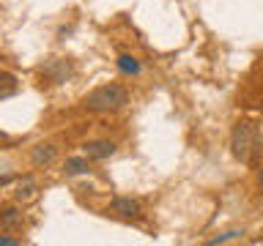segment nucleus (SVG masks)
<instances>
[{"label":"nucleus","instance_id":"3","mask_svg":"<svg viewBox=\"0 0 263 246\" xmlns=\"http://www.w3.org/2000/svg\"><path fill=\"white\" fill-rule=\"evenodd\" d=\"M107 213L132 221V219H140V216H143V205H140L137 200H132V197H115V200L110 202V208H107Z\"/></svg>","mask_w":263,"mask_h":246},{"label":"nucleus","instance_id":"14","mask_svg":"<svg viewBox=\"0 0 263 246\" xmlns=\"http://www.w3.org/2000/svg\"><path fill=\"white\" fill-rule=\"evenodd\" d=\"M258 186H260V192H263V164L258 167Z\"/></svg>","mask_w":263,"mask_h":246},{"label":"nucleus","instance_id":"10","mask_svg":"<svg viewBox=\"0 0 263 246\" xmlns=\"http://www.w3.org/2000/svg\"><path fill=\"white\" fill-rule=\"evenodd\" d=\"M115 66L126 74V77H137L140 74V60L135 55H118V60H115Z\"/></svg>","mask_w":263,"mask_h":246},{"label":"nucleus","instance_id":"11","mask_svg":"<svg viewBox=\"0 0 263 246\" xmlns=\"http://www.w3.org/2000/svg\"><path fill=\"white\" fill-rule=\"evenodd\" d=\"M16 88H20V82H16L14 74H8V71H0V98H6V96H14L16 93Z\"/></svg>","mask_w":263,"mask_h":246},{"label":"nucleus","instance_id":"5","mask_svg":"<svg viewBox=\"0 0 263 246\" xmlns=\"http://www.w3.org/2000/svg\"><path fill=\"white\" fill-rule=\"evenodd\" d=\"M82 148H85V156H88V159L104 161V159H110V156L115 153V148H118V145H115L112 139H88Z\"/></svg>","mask_w":263,"mask_h":246},{"label":"nucleus","instance_id":"2","mask_svg":"<svg viewBox=\"0 0 263 246\" xmlns=\"http://www.w3.org/2000/svg\"><path fill=\"white\" fill-rule=\"evenodd\" d=\"M230 151L238 161L250 164L260 151V131L255 123L250 120H238L233 126V134H230Z\"/></svg>","mask_w":263,"mask_h":246},{"label":"nucleus","instance_id":"4","mask_svg":"<svg viewBox=\"0 0 263 246\" xmlns=\"http://www.w3.org/2000/svg\"><path fill=\"white\" fill-rule=\"evenodd\" d=\"M69 74H71V63L69 60H47L44 66H41V77H44L47 82H55V85H61V82L69 79Z\"/></svg>","mask_w":263,"mask_h":246},{"label":"nucleus","instance_id":"6","mask_svg":"<svg viewBox=\"0 0 263 246\" xmlns=\"http://www.w3.org/2000/svg\"><path fill=\"white\" fill-rule=\"evenodd\" d=\"M58 156V148L52 142H39L30 148V164L33 167H49Z\"/></svg>","mask_w":263,"mask_h":246},{"label":"nucleus","instance_id":"12","mask_svg":"<svg viewBox=\"0 0 263 246\" xmlns=\"http://www.w3.org/2000/svg\"><path fill=\"white\" fill-rule=\"evenodd\" d=\"M22 243V238H14V235H0V246H20Z\"/></svg>","mask_w":263,"mask_h":246},{"label":"nucleus","instance_id":"7","mask_svg":"<svg viewBox=\"0 0 263 246\" xmlns=\"http://www.w3.org/2000/svg\"><path fill=\"white\" fill-rule=\"evenodd\" d=\"M36 194H39V183L30 175L28 178H20V183L14 186V200L22 202V205L30 202V200H36Z\"/></svg>","mask_w":263,"mask_h":246},{"label":"nucleus","instance_id":"9","mask_svg":"<svg viewBox=\"0 0 263 246\" xmlns=\"http://www.w3.org/2000/svg\"><path fill=\"white\" fill-rule=\"evenodd\" d=\"M88 161H90L88 156H69V159L63 161V172L66 175H82V172L90 170Z\"/></svg>","mask_w":263,"mask_h":246},{"label":"nucleus","instance_id":"1","mask_svg":"<svg viewBox=\"0 0 263 246\" xmlns=\"http://www.w3.org/2000/svg\"><path fill=\"white\" fill-rule=\"evenodd\" d=\"M129 104V90L118 85V82H107V85L93 88L90 93L82 98V110L88 112H118Z\"/></svg>","mask_w":263,"mask_h":246},{"label":"nucleus","instance_id":"8","mask_svg":"<svg viewBox=\"0 0 263 246\" xmlns=\"http://www.w3.org/2000/svg\"><path fill=\"white\" fill-rule=\"evenodd\" d=\"M22 227V211L8 205V208H0V230H20Z\"/></svg>","mask_w":263,"mask_h":246},{"label":"nucleus","instance_id":"13","mask_svg":"<svg viewBox=\"0 0 263 246\" xmlns=\"http://www.w3.org/2000/svg\"><path fill=\"white\" fill-rule=\"evenodd\" d=\"M238 235H241V233H225V235H219V238H211L209 243H211V246H214V243H225V241H233V238H238Z\"/></svg>","mask_w":263,"mask_h":246}]
</instances>
